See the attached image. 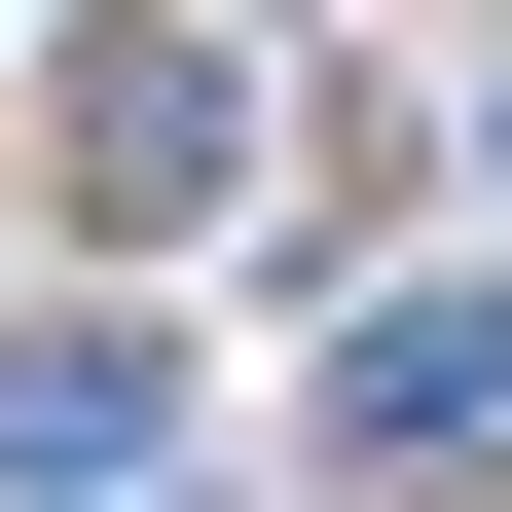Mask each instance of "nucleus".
I'll use <instances>...</instances> for the list:
<instances>
[{
    "instance_id": "7ed1b4c3",
    "label": "nucleus",
    "mask_w": 512,
    "mask_h": 512,
    "mask_svg": "<svg viewBox=\"0 0 512 512\" xmlns=\"http://www.w3.org/2000/svg\"><path fill=\"white\" fill-rule=\"evenodd\" d=\"M330 439H366V476L512 439V293H403V330H330Z\"/></svg>"
},
{
    "instance_id": "f257e3e1",
    "label": "nucleus",
    "mask_w": 512,
    "mask_h": 512,
    "mask_svg": "<svg viewBox=\"0 0 512 512\" xmlns=\"http://www.w3.org/2000/svg\"><path fill=\"white\" fill-rule=\"evenodd\" d=\"M110 476H183V366L147 330H0V512H110Z\"/></svg>"
},
{
    "instance_id": "20e7f679",
    "label": "nucleus",
    "mask_w": 512,
    "mask_h": 512,
    "mask_svg": "<svg viewBox=\"0 0 512 512\" xmlns=\"http://www.w3.org/2000/svg\"><path fill=\"white\" fill-rule=\"evenodd\" d=\"M476 147H512V74H476Z\"/></svg>"
},
{
    "instance_id": "f03ea898",
    "label": "nucleus",
    "mask_w": 512,
    "mask_h": 512,
    "mask_svg": "<svg viewBox=\"0 0 512 512\" xmlns=\"http://www.w3.org/2000/svg\"><path fill=\"white\" fill-rule=\"evenodd\" d=\"M74 183H110V220H220V183H256V74H220V37H74Z\"/></svg>"
}]
</instances>
